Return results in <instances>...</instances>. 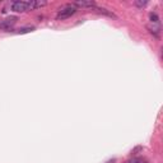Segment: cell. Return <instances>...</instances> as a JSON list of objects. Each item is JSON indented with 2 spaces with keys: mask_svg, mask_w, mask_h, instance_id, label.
<instances>
[{
  "mask_svg": "<svg viewBox=\"0 0 163 163\" xmlns=\"http://www.w3.org/2000/svg\"><path fill=\"white\" fill-rule=\"evenodd\" d=\"M17 20H18V18H17L16 16L0 19V29H1V31H10V29L14 27V24L17 23Z\"/></svg>",
  "mask_w": 163,
  "mask_h": 163,
  "instance_id": "6da1fadb",
  "label": "cell"
},
{
  "mask_svg": "<svg viewBox=\"0 0 163 163\" xmlns=\"http://www.w3.org/2000/svg\"><path fill=\"white\" fill-rule=\"evenodd\" d=\"M75 11H76V8L74 7V5H66V7H64L63 9H60V11H59L57 16H56V18L57 19H66V18H69V17H72Z\"/></svg>",
  "mask_w": 163,
  "mask_h": 163,
  "instance_id": "7a4b0ae2",
  "label": "cell"
},
{
  "mask_svg": "<svg viewBox=\"0 0 163 163\" xmlns=\"http://www.w3.org/2000/svg\"><path fill=\"white\" fill-rule=\"evenodd\" d=\"M11 10L17 11V13H23V11L29 10V1H23V0H18V1L11 3Z\"/></svg>",
  "mask_w": 163,
  "mask_h": 163,
  "instance_id": "3957f363",
  "label": "cell"
},
{
  "mask_svg": "<svg viewBox=\"0 0 163 163\" xmlns=\"http://www.w3.org/2000/svg\"><path fill=\"white\" fill-rule=\"evenodd\" d=\"M47 4L46 0H29V10L38 9V8H42Z\"/></svg>",
  "mask_w": 163,
  "mask_h": 163,
  "instance_id": "277c9868",
  "label": "cell"
},
{
  "mask_svg": "<svg viewBox=\"0 0 163 163\" xmlns=\"http://www.w3.org/2000/svg\"><path fill=\"white\" fill-rule=\"evenodd\" d=\"M74 5L82 7V8H92V7H96V3L92 1V0H76L74 3Z\"/></svg>",
  "mask_w": 163,
  "mask_h": 163,
  "instance_id": "5b68a950",
  "label": "cell"
},
{
  "mask_svg": "<svg viewBox=\"0 0 163 163\" xmlns=\"http://www.w3.org/2000/svg\"><path fill=\"white\" fill-rule=\"evenodd\" d=\"M149 19H150V22H152L153 24H161V22H159V17H158V14L154 13V11L149 14Z\"/></svg>",
  "mask_w": 163,
  "mask_h": 163,
  "instance_id": "8992f818",
  "label": "cell"
},
{
  "mask_svg": "<svg viewBox=\"0 0 163 163\" xmlns=\"http://www.w3.org/2000/svg\"><path fill=\"white\" fill-rule=\"evenodd\" d=\"M34 29V27H22V28H18L17 31H14L16 33H19V34H23V33H28V32H32Z\"/></svg>",
  "mask_w": 163,
  "mask_h": 163,
  "instance_id": "52a82bcc",
  "label": "cell"
},
{
  "mask_svg": "<svg viewBox=\"0 0 163 163\" xmlns=\"http://www.w3.org/2000/svg\"><path fill=\"white\" fill-rule=\"evenodd\" d=\"M134 4H135V7H138V8H144L145 5L148 4V1H147V0H144V1H140V0H136Z\"/></svg>",
  "mask_w": 163,
  "mask_h": 163,
  "instance_id": "ba28073f",
  "label": "cell"
},
{
  "mask_svg": "<svg viewBox=\"0 0 163 163\" xmlns=\"http://www.w3.org/2000/svg\"><path fill=\"white\" fill-rule=\"evenodd\" d=\"M126 163H147V162L140 158H133V159H130V161H127Z\"/></svg>",
  "mask_w": 163,
  "mask_h": 163,
  "instance_id": "9c48e42d",
  "label": "cell"
},
{
  "mask_svg": "<svg viewBox=\"0 0 163 163\" xmlns=\"http://www.w3.org/2000/svg\"><path fill=\"white\" fill-rule=\"evenodd\" d=\"M140 150H143V147H140V145H139V147H136V148H134V149L131 150V154H136L138 152H140Z\"/></svg>",
  "mask_w": 163,
  "mask_h": 163,
  "instance_id": "30bf717a",
  "label": "cell"
},
{
  "mask_svg": "<svg viewBox=\"0 0 163 163\" xmlns=\"http://www.w3.org/2000/svg\"><path fill=\"white\" fill-rule=\"evenodd\" d=\"M106 163H116V159H115V158H112V159H110V161H107Z\"/></svg>",
  "mask_w": 163,
  "mask_h": 163,
  "instance_id": "8fae6325",
  "label": "cell"
}]
</instances>
